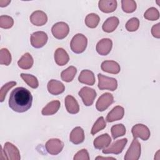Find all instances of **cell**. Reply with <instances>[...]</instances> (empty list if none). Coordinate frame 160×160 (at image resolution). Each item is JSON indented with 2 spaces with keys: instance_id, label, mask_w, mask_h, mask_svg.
<instances>
[{
  "instance_id": "5b68a950",
  "label": "cell",
  "mask_w": 160,
  "mask_h": 160,
  "mask_svg": "<svg viewBox=\"0 0 160 160\" xmlns=\"http://www.w3.org/2000/svg\"><path fill=\"white\" fill-rule=\"evenodd\" d=\"M2 155L4 156V159L10 160H19L21 159L19 149L13 144L6 142L2 149Z\"/></svg>"
},
{
  "instance_id": "d4e9b609",
  "label": "cell",
  "mask_w": 160,
  "mask_h": 160,
  "mask_svg": "<svg viewBox=\"0 0 160 160\" xmlns=\"http://www.w3.org/2000/svg\"><path fill=\"white\" fill-rule=\"evenodd\" d=\"M119 21L117 17L112 16L108 18L103 23L102 28L104 32H113L118 27Z\"/></svg>"
},
{
  "instance_id": "44dd1931",
  "label": "cell",
  "mask_w": 160,
  "mask_h": 160,
  "mask_svg": "<svg viewBox=\"0 0 160 160\" xmlns=\"http://www.w3.org/2000/svg\"><path fill=\"white\" fill-rule=\"evenodd\" d=\"M78 80L81 83L89 86H92L95 83V76L92 71L88 69L82 70L79 77Z\"/></svg>"
},
{
  "instance_id": "d6986e66",
  "label": "cell",
  "mask_w": 160,
  "mask_h": 160,
  "mask_svg": "<svg viewBox=\"0 0 160 160\" xmlns=\"http://www.w3.org/2000/svg\"><path fill=\"white\" fill-rule=\"evenodd\" d=\"M124 114V109L120 106H115L108 114L106 116V121L109 122H114L121 119Z\"/></svg>"
},
{
  "instance_id": "f546056e",
  "label": "cell",
  "mask_w": 160,
  "mask_h": 160,
  "mask_svg": "<svg viewBox=\"0 0 160 160\" xmlns=\"http://www.w3.org/2000/svg\"><path fill=\"white\" fill-rule=\"evenodd\" d=\"M112 137L114 139L122 136L126 134V128L122 124H118L114 125L111 129Z\"/></svg>"
},
{
  "instance_id": "4fadbf2b",
  "label": "cell",
  "mask_w": 160,
  "mask_h": 160,
  "mask_svg": "<svg viewBox=\"0 0 160 160\" xmlns=\"http://www.w3.org/2000/svg\"><path fill=\"white\" fill-rule=\"evenodd\" d=\"M112 42L109 38H103L96 44V51L101 56L108 55L111 51Z\"/></svg>"
},
{
  "instance_id": "8992f818",
  "label": "cell",
  "mask_w": 160,
  "mask_h": 160,
  "mask_svg": "<svg viewBox=\"0 0 160 160\" xmlns=\"http://www.w3.org/2000/svg\"><path fill=\"white\" fill-rule=\"evenodd\" d=\"M78 95L81 98L85 106H90L93 104L97 94L94 89L89 87H84L79 91Z\"/></svg>"
},
{
  "instance_id": "ab89813d",
  "label": "cell",
  "mask_w": 160,
  "mask_h": 160,
  "mask_svg": "<svg viewBox=\"0 0 160 160\" xmlns=\"http://www.w3.org/2000/svg\"><path fill=\"white\" fill-rule=\"evenodd\" d=\"M11 2V1H4V0H1L0 1V6L1 8L7 6L9 3Z\"/></svg>"
},
{
  "instance_id": "7c38bea8",
  "label": "cell",
  "mask_w": 160,
  "mask_h": 160,
  "mask_svg": "<svg viewBox=\"0 0 160 160\" xmlns=\"http://www.w3.org/2000/svg\"><path fill=\"white\" fill-rule=\"evenodd\" d=\"M114 102L112 94L109 92L102 94L98 99L96 103V108L98 111L102 112L108 108Z\"/></svg>"
},
{
  "instance_id": "ffe728a7",
  "label": "cell",
  "mask_w": 160,
  "mask_h": 160,
  "mask_svg": "<svg viewBox=\"0 0 160 160\" xmlns=\"http://www.w3.org/2000/svg\"><path fill=\"white\" fill-rule=\"evenodd\" d=\"M84 130L81 127L74 128L70 133L69 140L74 144H79L82 143L84 140Z\"/></svg>"
},
{
  "instance_id": "e0dca14e",
  "label": "cell",
  "mask_w": 160,
  "mask_h": 160,
  "mask_svg": "<svg viewBox=\"0 0 160 160\" xmlns=\"http://www.w3.org/2000/svg\"><path fill=\"white\" fill-rule=\"evenodd\" d=\"M65 107L67 111L72 114H75L79 111V106L76 99L71 96L68 95L64 99Z\"/></svg>"
},
{
  "instance_id": "1f68e13d",
  "label": "cell",
  "mask_w": 160,
  "mask_h": 160,
  "mask_svg": "<svg viewBox=\"0 0 160 160\" xmlns=\"http://www.w3.org/2000/svg\"><path fill=\"white\" fill-rule=\"evenodd\" d=\"M11 55L9 50L6 48H2L0 51V64L9 66L11 62Z\"/></svg>"
},
{
  "instance_id": "6da1fadb",
  "label": "cell",
  "mask_w": 160,
  "mask_h": 160,
  "mask_svg": "<svg viewBox=\"0 0 160 160\" xmlns=\"http://www.w3.org/2000/svg\"><path fill=\"white\" fill-rule=\"evenodd\" d=\"M32 96L31 92L23 87L13 89L9 96V106L15 112H24L32 106Z\"/></svg>"
},
{
  "instance_id": "ac0fdd59",
  "label": "cell",
  "mask_w": 160,
  "mask_h": 160,
  "mask_svg": "<svg viewBox=\"0 0 160 160\" xmlns=\"http://www.w3.org/2000/svg\"><path fill=\"white\" fill-rule=\"evenodd\" d=\"M111 142V138L110 136L107 134H103L97 137L93 142L94 146L97 149H103L110 145Z\"/></svg>"
},
{
  "instance_id": "74e56055",
  "label": "cell",
  "mask_w": 160,
  "mask_h": 160,
  "mask_svg": "<svg viewBox=\"0 0 160 160\" xmlns=\"http://www.w3.org/2000/svg\"><path fill=\"white\" fill-rule=\"evenodd\" d=\"M74 160H89L90 157L89 153L86 149H82L78 151L73 158Z\"/></svg>"
},
{
  "instance_id": "e575fe53",
  "label": "cell",
  "mask_w": 160,
  "mask_h": 160,
  "mask_svg": "<svg viewBox=\"0 0 160 160\" xmlns=\"http://www.w3.org/2000/svg\"><path fill=\"white\" fill-rule=\"evenodd\" d=\"M14 24L13 19L7 15H2L0 17V27L3 29H9Z\"/></svg>"
},
{
  "instance_id": "52a82bcc",
  "label": "cell",
  "mask_w": 160,
  "mask_h": 160,
  "mask_svg": "<svg viewBox=\"0 0 160 160\" xmlns=\"http://www.w3.org/2000/svg\"><path fill=\"white\" fill-rule=\"evenodd\" d=\"M51 32L55 38L62 39L69 34V28L67 23L64 22H58L52 26Z\"/></svg>"
},
{
  "instance_id": "d590c367",
  "label": "cell",
  "mask_w": 160,
  "mask_h": 160,
  "mask_svg": "<svg viewBox=\"0 0 160 160\" xmlns=\"http://www.w3.org/2000/svg\"><path fill=\"white\" fill-rule=\"evenodd\" d=\"M16 85V81H10L6 83L1 87L0 89V101L1 102L4 101L7 92L9 91L10 89H11L12 87H14Z\"/></svg>"
},
{
  "instance_id": "9a60e30c",
  "label": "cell",
  "mask_w": 160,
  "mask_h": 160,
  "mask_svg": "<svg viewBox=\"0 0 160 160\" xmlns=\"http://www.w3.org/2000/svg\"><path fill=\"white\" fill-rule=\"evenodd\" d=\"M48 92L52 95H59L65 90L64 85L59 81L56 79L50 80L47 85Z\"/></svg>"
},
{
  "instance_id": "f1b7e54d",
  "label": "cell",
  "mask_w": 160,
  "mask_h": 160,
  "mask_svg": "<svg viewBox=\"0 0 160 160\" xmlns=\"http://www.w3.org/2000/svg\"><path fill=\"white\" fill-rule=\"evenodd\" d=\"M21 77L23 81L31 88L36 89L39 86V82L36 77L32 74L21 73Z\"/></svg>"
},
{
  "instance_id": "8d00e7d4",
  "label": "cell",
  "mask_w": 160,
  "mask_h": 160,
  "mask_svg": "<svg viewBox=\"0 0 160 160\" xmlns=\"http://www.w3.org/2000/svg\"><path fill=\"white\" fill-rule=\"evenodd\" d=\"M139 26V20L137 18L130 19L126 24V29L130 32H134L138 30Z\"/></svg>"
},
{
  "instance_id": "9c48e42d",
  "label": "cell",
  "mask_w": 160,
  "mask_h": 160,
  "mask_svg": "<svg viewBox=\"0 0 160 160\" xmlns=\"http://www.w3.org/2000/svg\"><path fill=\"white\" fill-rule=\"evenodd\" d=\"M48 37L44 31H36L33 32L30 38L31 44L35 48H41L47 42Z\"/></svg>"
},
{
  "instance_id": "277c9868",
  "label": "cell",
  "mask_w": 160,
  "mask_h": 160,
  "mask_svg": "<svg viewBox=\"0 0 160 160\" xmlns=\"http://www.w3.org/2000/svg\"><path fill=\"white\" fill-rule=\"evenodd\" d=\"M141 153V146L139 141L134 138L124 156V160H138Z\"/></svg>"
},
{
  "instance_id": "3957f363",
  "label": "cell",
  "mask_w": 160,
  "mask_h": 160,
  "mask_svg": "<svg viewBox=\"0 0 160 160\" xmlns=\"http://www.w3.org/2000/svg\"><path fill=\"white\" fill-rule=\"evenodd\" d=\"M98 88L100 90H109L111 91H115L118 88V82L115 78L108 77L102 74H98Z\"/></svg>"
},
{
  "instance_id": "f35d334b",
  "label": "cell",
  "mask_w": 160,
  "mask_h": 160,
  "mask_svg": "<svg viewBox=\"0 0 160 160\" xmlns=\"http://www.w3.org/2000/svg\"><path fill=\"white\" fill-rule=\"evenodd\" d=\"M151 33L154 38H160V23H157L152 27Z\"/></svg>"
},
{
  "instance_id": "7a4b0ae2",
  "label": "cell",
  "mask_w": 160,
  "mask_h": 160,
  "mask_svg": "<svg viewBox=\"0 0 160 160\" xmlns=\"http://www.w3.org/2000/svg\"><path fill=\"white\" fill-rule=\"evenodd\" d=\"M87 44V38L82 34L78 33L72 38L70 42V47L72 52L76 54H80L85 51Z\"/></svg>"
},
{
  "instance_id": "83f0119b",
  "label": "cell",
  "mask_w": 160,
  "mask_h": 160,
  "mask_svg": "<svg viewBox=\"0 0 160 160\" xmlns=\"http://www.w3.org/2000/svg\"><path fill=\"white\" fill-rule=\"evenodd\" d=\"M100 21L99 16L95 13L88 14L85 18V24L89 28H95L98 25Z\"/></svg>"
},
{
  "instance_id": "8fae6325",
  "label": "cell",
  "mask_w": 160,
  "mask_h": 160,
  "mask_svg": "<svg viewBox=\"0 0 160 160\" xmlns=\"http://www.w3.org/2000/svg\"><path fill=\"white\" fill-rule=\"evenodd\" d=\"M131 132L134 138H139L143 141H147L151 135L149 128L142 124H137L134 125L132 128Z\"/></svg>"
},
{
  "instance_id": "7402d4cb",
  "label": "cell",
  "mask_w": 160,
  "mask_h": 160,
  "mask_svg": "<svg viewBox=\"0 0 160 160\" xmlns=\"http://www.w3.org/2000/svg\"><path fill=\"white\" fill-rule=\"evenodd\" d=\"M98 6L103 12H112L116 9L117 1L116 0H101L98 2Z\"/></svg>"
},
{
  "instance_id": "4dcf8cb0",
  "label": "cell",
  "mask_w": 160,
  "mask_h": 160,
  "mask_svg": "<svg viewBox=\"0 0 160 160\" xmlns=\"http://www.w3.org/2000/svg\"><path fill=\"white\" fill-rule=\"evenodd\" d=\"M122 9L126 13H131L136 9V2L133 0H122Z\"/></svg>"
},
{
  "instance_id": "484cf974",
  "label": "cell",
  "mask_w": 160,
  "mask_h": 160,
  "mask_svg": "<svg viewBox=\"0 0 160 160\" xmlns=\"http://www.w3.org/2000/svg\"><path fill=\"white\" fill-rule=\"evenodd\" d=\"M34 63V60L32 56L26 52L18 61V66L22 69H29L32 68Z\"/></svg>"
},
{
  "instance_id": "30bf717a",
  "label": "cell",
  "mask_w": 160,
  "mask_h": 160,
  "mask_svg": "<svg viewBox=\"0 0 160 160\" xmlns=\"http://www.w3.org/2000/svg\"><path fill=\"white\" fill-rule=\"evenodd\" d=\"M128 142L127 138H123L121 139L114 141L110 146L103 149L102 151L104 154H119L123 151L125 146Z\"/></svg>"
},
{
  "instance_id": "60d3db41",
  "label": "cell",
  "mask_w": 160,
  "mask_h": 160,
  "mask_svg": "<svg viewBox=\"0 0 160 160\" xmlns=\"http://www.w3.org/2000/svg\"><path fill=\"white\" fill-rule=\"evenodd\" d=\"M116 159L115 158H102V157H97V158H96V159Z\"/></svg>"
},
{
  "instance_id": "836d02e7",
  "label": "cell",
  "mask_w": 160,
  "mask_h": 160,
  "mask_svg": "<svg viewBox=\"0 0 160 160\" xmlns=\"http://www.w3.org/2000/svg\"><path fill=\"white\" fill-rule=\"evenodd\" d=\"M144 17L149 21H156L159 18V12L156 8L152 7L146 10L144 14Z\"/></svg>"
},
{
  "instance_id": "ba28073f",
  "label": "cell",
  "mask_w": 160,
  "mask_h": 160,
  "mask_svg": "<svg viewBox=\"0 0 160 160\" xmlns=\"http://www.w3.org/2000/svg\"><path fill=\"white\" fill-rule=\"evenodd\" d=\"M45 147L49 154L57 155L62 151L64 148V143L59 139L53 138L49 139L46 142Z\"/></svg>"
},
{
  "instance_id": "d6a6232c",
  "label": "cell",
  "mask_w": 160,
  "mask_h": 160,
  "mask_svg": "<svg viewBox=\"0 0 160 160\" xmlns=\"http://www.w3.org/2000/svg\"><path fill=\"white\" fill-rule=\"evenodd\" d=\"M106 126V121L104 119V118L102 116L99 117L96 121L94 122L92 129H91V133L92 135H95L97 132H98L99 131L102 130L103 129H104Z\"/></svg>"
},
{
  "instance_id": "2e32d148",
  "label": "cell",
  "mask_w": 160,
  "mask_h": 160,
  "mask_svg": "<svg viewBox=\"0 0 160 160\" xmlns=\"http://www.w3.org/2000/svg\"><path fill=\"white\" fill-rule=\"evenodd\" d=\"M101 68L103 71L113 74H118L121 71L120 65L117 62L111 60L103 61Z\"/></svg>"
},
{
  "instance_id": "603a6c76",
  "label": "cell",
  "mask_w": 160,
  "mask_h": 160,
  "mask_svg": "<svg viewBox=\"0 0 160 160\" xmlns=\"http://www.w3.org/2000/svg\"><path fill=\"white\" fill-rule=\"evenodd\" d=\"M69 60L68 52L61 48H58L54 52V61L59 66H64Z\"/></svg>"
},
{
  "instance_id": "4316f807",
  "label": "cell",
  "mask_w": 160,
  "mask_h": 160,
  "mask_svg": "<svg viewBox=\"0 0 160 160\" xmlns=\"http://www.w3.org/2000/svg\"><path fill=\"white\" fill-rule=\"evenodd\" d=\"M77 72V69L74 66H69L66 69L62 71L61 74V77L62 81L69 82L72 81Z\"/></svg>"
},
{
  "instance_id": "cb8c5ba5",
  "label": "cell",
  "mask_w": 160,
  "mask_h": 160,
  "mask_svg": "<svg viewBox=\"0 0 160 160\" xmlns=\"http://www.w3.org/2000/svg\"><path fill=\"white\" fill-rule=\"evenodd\" d=\"M61 106V103L59 101L55 100L49 102L45 107H44L41 111V113L44 116H51L56 113Z\"/></svg>"
},
{
  "instance_id": "5bb4252c",
  "label": "cell",
  "mask_w": 160,
  "mask_h": 160,
  "mask_svg": "<svg viewBox=\"0 0 160 160\" xmlns=\"http://www.w3.org/2000/svg\"><path fill=\"white\" fill-rule=\"evenodd\" d=\"M30 21L35 26H41L47 22L48 16L46 14L42 11H36L30 16Z\"/></svg>"
}]
</instances>
